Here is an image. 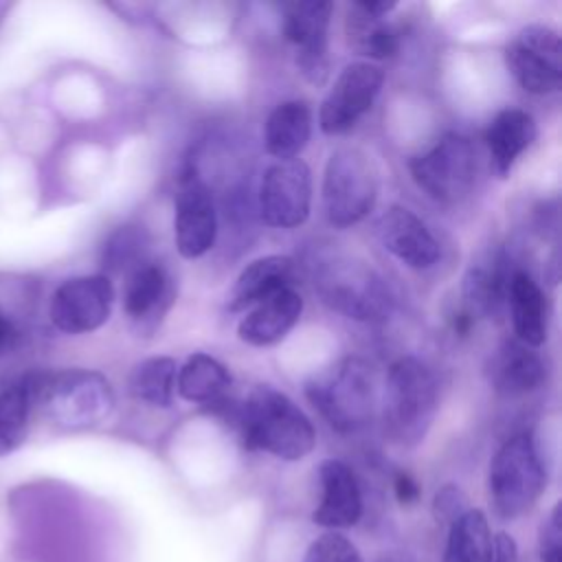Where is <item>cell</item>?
I'll return each mask as SVG.
<instances>
[{"label":"cell","instance_id":"17","mask_svg":"<svg viewBox=\"0 0 562 562\" xmlns=\"http://www.w3.org/2000/svg\"><path fill=\"white\" fill-rule=\"evenodd\" d=\"M321 503L312 520L327 529H345L358 522L362 514V494L351 468L338 459H327L318 468Z\"/></svg>","mask_w":562,"mask_h":562},{"label":"cell","instance_id":"11","mask_svg":"<svg viewBox=\"0 0 562 562\" xmlns=\"http://www.w3.org/2000/svg\"><path fill=\"white\" fill-rule=\"evenodd\" d=\"M310 204L312 176L303 160H277L263 171L259 187V213L268 226H301L310 215Z\"/></svg>","mask_w":562,"mask_h":562},{"label":"cell","instance_id":"7","mask_svg":"<svg viewBox=\"0 0 562 562\" xmlns=\"http://www.w3.org/2000/svg\"><path fill=\"white\" fill-rule=\"evenodd\" d=\"M411 176L437 202H459L474 184L476 151L470 138L443 134L428 151L411 160Z\"/></svg>","mask_w":562,"mask_h":562},{"label":"cell","instance_id":"9","mask_svg":"<svg viewBox=\"0 0 562 562\" xmlns=\"http://www.w3.org/2000/svg\"><path fill=\"white\" fill-rule=\"evenodd\" d=\"M316 285L323 299L349 318H380L389 305L386 290L371 268L347 259L325 261L318 270Z\"/></svg>","mask_w":562,"mask_h":562},{"label":"cell","instance_id":"26","mask_svg":"<svg viewBox=\"0 0 562 562\" xmlns=\"http://www.w3.org/2000/svg\"><path fill=\"white\" fill-rule=\"evenodd\" d=\"M494 538L481 509L463 512L448 531L443 562H492Z\"/></svg>","mask_w":562,"mask_h":562},{"label":"cell","instance_id":"21","mask_svg":"<svg viewBox=\"0 0 562 562\" xmlns=\"http://www.w3.org/2000/svg\"><path fill=\"white\" fill-rule=\"evenodd\" d=\"M507 301L516 340L527 347L542 345L547 340V299L527 270H512Z\"/></svg>","mask_w":562,"mask_h":562},{"label":"cell","instance_id":"5","mask_svg":"<svg viewBox=\"0 0 562 562\" xmlns=\"http://www.w3.org/2000/svg\"><path fill=\"white\" fill-rule=\"evenodd\" d=\"M305 393L338 432H353L371 419V373L360 358H342L331 369L314 375Z\"/></svg>","mask_w":562,"mask_h":562},{"label":"cell","instance_id":"20","mask_svg":"<svg viewBox=\"0 0 562 562\" xmlns=\"http://www.w3.org/2000/svg\"><path fill=\"white\" fill-rule=\"evenodd\" d=\"M536 121L529 112L518 108L501 110L487 132L485 143L490 149V165L498 178H505L516 158L536 140Z\"/></svg>","mask_w":562,"mask_h":562},{"label":"cell","instance_id":"15","mask_svg":"<svg viewBox=\"0 0 562 562\" xmlns=\"http://www.w3.org/2000/svg\"><path fill=\"white\" fill-rule=\"evenodd\" d=\"M173 279L158 261H145L127 274L123 307L127 318L143 331H154L173 303Z\"/></svg>","mask_w":562,"mask_h":562},{"label":"cell","instance_id":"30","mask_svg":"<svg viewBox=\"0 0 562 562\" xmlns=\"http://www.w3.org/2000/svg\"><path fill=\"white\" fill-rule=\"evenodd\" d=\"M509 274L512 272H505L503 266H472L463 283V312H468L472 318L496 312V307L507 299Z\"/></svg>","mask_w":562,"mask_h":562},{"label":"cell","instance_id":"22","mask_svg":"<svg viewBox=\"0 0 562 562\" xmlns=\"http://www.w3.org/2000/svg\"><path fill=\"white\" fill-rule=\"evenodd\" d=\"M312 132V112L303 101L279 103L266 121L263 145L277 160H294L307 145Z\"/></svg>","mask_w":562,"mask_h":562},{"label":"cell","instance_id":"12","mask_svg":"<svg viewBox=\"0 0 562 562\" xmlns=\"http://www.w3.org/2000/svg\"><path fill=\"white\" fill-rule=\"evenodd\" d=\"M382 83L384 72L375 64L353 61L345 66L321 103V130L329 136L349 132L371 110Z\"/></svg>","mask_w":562,"mask_h":562},{"label":"cell","instance_id":"8","mask_svg":"<svg viewBox=\"0 0 562 562\" xmlns=\"http://www.w3.org/2000/svg\"><path fill=\"white\" fill-rule=\"evenodd\" d=\"M505 59L516 81L531 94H549L562 86V46L551 26L520 29L507 44Z\"/></svg>","mask_w":562,"mask_h":562},{"label":"cell","instance_id":"23","mask_svg":"<svg viewBox=\"0 0 562 562\" xmlns=\"http://www.w3.org/2000/svg\"><path fill=\"white\" fill-rule=\"evenodd\" d=\"M35 413V373L0 386V457L20 450Z\"/></svg>","mask_w":562,"mask_h":562},{"label":"cell","instance_id":"10","mask_svg":"<svg viewBox=\"0 0 562 562\" xmlns=\"http://www.w3.org/2000/svg\"><path fill=\"white\" fill-rule=\"evenodd\" d=\"M114 285L105 274H81L66 279L50 296V323L64 334H88L99 329L112 312Z\"/></svg>","mask_w":562,"mask_h":562},{"label":"cell","instance_id":"14","mask_svg":"<svg viewBox=\"0 0 562 562\" xmlns=\"http://www.w3.org/2000/svg\"><path fill=\"white\" fill-rule=\"evenodd\" d=\"M176 248L184 259H198L209 252L217 237V215L206 184L187 173L180 178L173 217Z\"/></svg>","mask_w":562,"mask_h":562},{"label":"cell","instance_id":"3","mask_svg":"<svg viewBox=\"0 0 562 562\" xmlns=\"http://www.w3.org/2000/svg\"><path fill=\"white\" fill-rule=\"evenodd\" d=\"M437 408V382L417 358H400L386 378L384 422L389 435L406 446L424 439Z\"/></svg>","mask_w":562,"mask_h":562},{"label":"cell","instance_id":"34","mask_svg":"<svg viewBox=\"0 0 562 562\" xmlns=\"http://www.w3.org/2000/svg\"><path fill=\"white\" fill-rule=\"evenodd\" d=\"M395 496H397V501L404 503V505L415 503V501L419 498V485H417V481H415L411 474L400 472V474L395 476Z\"/></svg>","mask_w":562,"mask_h":562},{"label":"cell","instance_id":"25","mask_svg":"<svg viewBox=\"0 0 562 562\" xmlns=\"http://www.w3.org/2000/svg\"><path fill=\"white\" fill-rule=\"evenodd\" d=\"M231 386V373L226 367L209 353H193L178 369L176 389L187 402L220 404L226 400Z\"/></svg>","mask_w":562,"mask_h":562},{"label":"cell","instance_id":"28","mask_svg":"<svg viewBox=\"0 0 562 562\" xmlns=\"http://www.w3.org/2000/svg\"><path fill=\"white\" fill-rule=\"evenodd\" d=\"M178 364L169 356H154L138 362L127 380L130 395L149 406H169L176 393Z\"/></svg>","mask_w":562,"mask_h":562},{"label":"cell","instance_id":"19","mask_svg":"<svg viewBox=\"0 0 562 562\" xmlns=\"http://www.w3.org/2000/svg\"><path fill=\"white\" fill-rule=\"evenodd\" d=\"M294 277H296L294 259L285 255L259 257L239 272L228 299V307L233 312L252 307L259 301L272 296L274 292L292 288Z\"/></svg>","mask_w":562,"mask_h":562},{"label":"cell","instance_id":"27","mask_svg":"<svg viewBox=\"0 0 562 562\" xmlns=\"http://www.w3.org/2000/svg\"><path fill=\"white\" fill-rule=\"evenodd\" d=\"M347 40L349 46L367 55L371 59H386L393 57L400 48V35L397 31L382 18L362 7V2H356L347 13Z\"/></svg>","mask_w":562,"mask_h":562},{"label":"cell","instance_id":"18","mask_svg":"<svg viewBox=\"0 0 562 562\" xmlns=\"http://www.w3.org/2000/svg\"><path fill=\"white\" fill-rule=\"evenodd\" d=\"M303 312V299L294 288L274 292L272 296L252 305V310L239 321L237 336L252 347H268L288 336L299 323Z\"/></svg>","mask_w":562,"mask_h":562},{"label":"cell","instance_id":"13","mask_svg":"<svg viewBox=\"0 0 562 562\" xmlns=\"http://www.w3.org/2000/svg\"><path fill=\"white\" fill-rule=\"evenodd\" d=\"M334 4L327 0L292 2L283 11V35L294 46V61L312 83H323L329 75L327 26Z\"/></svg>","mask_w":562,"mask_h":562},{"label":"cell","instance_id":"4","mask_svg":"<svg viewBox=\"0 0 562 562\" xmlns=\"http://www.w3.org/2000/svg\"><path fill=\"white\" fill-rule=\"evenodd\" d=\"M547 472L529 432L509 437L490 463V496L501 518L522 516L544 490Z\"/></svg>","mask_w":562,"mask_h":562},{"label":"cell","instance_id":"31","mask_svg":"<svg viewBox=\"0 0 562 562\" xmlns=\"http://www.w3.org/2000/svg\"><path fill=\"white\" fill-rule=\"evenodd\" d=\"M303 562H362V558L351 540L329 531L310 544Z\"/></svg>","mask_w":562,"mask_h":562},{"label":"cell","instance_id":"24","mask_svg":"<svg viewBox=\"0 0 562 562\" xmlns=\"http://www.w3.org/2000/svg\"><path fill=\"white\" fill-rule=\"evenodd\" d=\"M544 380V364L533 347L522 345L520 340H507L494 362H492V382L505 395H522L538 389Z\"/></svg>","mask_w":562,"mask_h":562},{"label":"cell","instance_id":"35","mask_svg":"<svg viewBox=\"0 0 562 562\" xmlns=\"http://www.w3.org/2000/svg\"><path fill=\"white\" fill-rule=\"evenodd\" d=\"M13 338H15L13 323H11V321L4 316V312L0 310V353L13 345Z\"/></svg>","mask_w":562,"mask_h":562},{"label":"cell","instance_id":"6","mask_svg":"<svg viewBox=\"0 0 562 562\" xmlns=\"http://www.w3.org/2000/svg\"><path fill=\"white\" fill-rule=\"evenodd\" d=\"M378 178L369 156L356 147L331 151L323 176V204L327 220L347 228L358 224L375 204Z\"/></svg>","mask_w":562,"mask_h":562},{"label":"cell","instance_id":"29","mask_svg":"<svg viewBox=\"0 0 562 562\" xmlns=\"http://www.w3.org/2000/svg\"><path fill=\"white\" fill-rule=\"evenodd\" d=\"M147 233L140 226H119L108 235L101 248V266L108 274H130L145 261L147 257Z\"/></svg>","mask_w":562,"mask_h":562},{"label":"cell","instance_id":"1","mask_svg":"<svg viewBox=\"0 0 562 562\" xmlns=\"http://www.w3.org/2000/svg\"><path fill=\"white\" fill-rule=\"evenodd\" d=\"M231 422H235L246 450H263L285 461L303 459L316 443L310 417L270 384H257L233 408Z\"/></svg>","mask_w":562,"mask_h":562},{"label":"cell","instance_id":"16","mask_svg":"<svg viewBox=\"0 0 562 562\" xmlns=\"http://www.w3.org/2000/svg\"><path fill=\"white\" fill-rule=\"evenodd\" d=\"M382 246L411 268H430L439 259V244L428 226L406 206H391L378 222Z\"/></svg>","mask_w":562,"mask_h":562},{"label":"cell","instance_id":"33","mask_svg":"<svg viewBox=\"0 0 562 562\" xmlns=\"http://www.w3.org/2000/svg\"><path fill=\"white\" fill-rule=\"evenodd\" d=\"M465 494L457 487V485H443L432 501V514L439 522H448L452 525L463 512H468V503H465Z\"/></svg>","mask_w":562,"mask_h":562},{"label":"cell","instance_id":"2","mask_svg":"<svg viewBox=\"0 0 562 562\" xmlns=\"http://www.w3.org/2000/svg\"><path fill=\"white\" fill-rule=\"evenodd\" d=\"M114 408L110 380L90 369L35 373V411L61 428H90Z\"/></svg>","mask_w":562,"mask_h":562},{"label":"cell","instance_id":"32","mask_svg":"<svg viewBox=\"0 0 562 562\" xmlns=\"http://www.w3.org/2000/svg\"><path fill=\"white\" fill-rule=\"evenodd\" d=\"M540 562H562V520L560 505H555L549 518L540 527Z\"/></svg>","mask_w":562,"mask_h":562}]
</instances>
